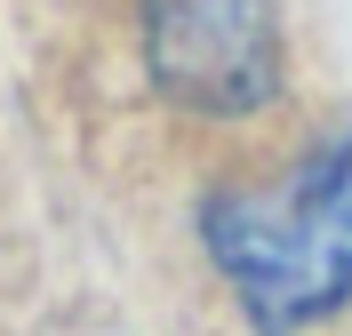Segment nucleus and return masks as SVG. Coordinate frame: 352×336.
<instances>
[{
  "instance_id": "f257e3e1",
  "label": "nucleus",
  "mask_w": 352,
  "mask_h": 336,
  "mask_svg": "<svg viewBox=\"0 0 352 336\" xmlns=\"http://www.w3.org/2000/svg\"><path fill=\"white\" fill-rule=\"evenodd\" d=\"M200 240L256 336H296L352 296V128L280 184H232L200 208Z\"/></svg>"
},
{
  "instance_id": "f03ea898",
  "label": "nucleus",
  "mask_w": 352,
  "mask_h": 336,
  "mask_svg": "<svg viewBox=\"0 0 352 336\" xmlns=\"http://www.w3.org/2000/svg\"><path fill=\"white\" fill-rule=\"evenodd\" d=\"M144 65L176 112L241 120L280 96L272 0H144Z\"/></svg>"
}]
</instances>
